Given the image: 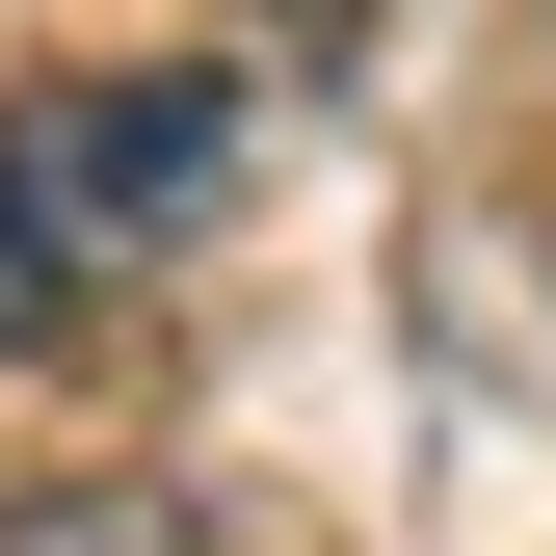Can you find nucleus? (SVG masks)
<instances>
[{"mask_svg": "<svg viewBox=\"0 0 556 556\" xmlns=\"http://www.w3.org/2000/svg\"><path fill=\"white\" fill-rule=\"evenodd\" d=\"M213 213H239V80H186V53L0 106V318H80L132 265H186Z\"/></svg>", "mask_w": 556, "mask_h": 556, "instance_id": "obj_1", "label": "nucleus"}, {"mask_svg": "<svg viewBox=\"0 0 556 556\" xmlns=\"http://www.w3.org/2000/svg\"><path fill=\"white\" fill-rule=\"evenodd\" d=\"M0 556H213V504H160V477H80V504H0Z\"/></svg>", "mask_w": 556, "mask_h": 556, "instance_id": "obj_2", "label": "nucleus"}]
</instances>
